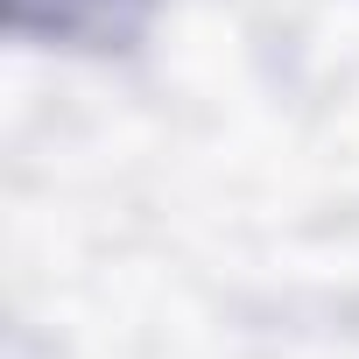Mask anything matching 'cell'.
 <instances>
[{"label":"cell","mask_w":359,"mask_h":359,"mask_svg":"<svg viewBox=\"0 0 359 359\" xmlns=\"http://www.w3.org/2000/svg\"><path fill=\"white\" fill-rule=\"evenodd\" d=\"M162 0H8L15 43L71 50V57H127L155 29Z\"/></svg>","instance_id":"cell-1"}]
</instances>
